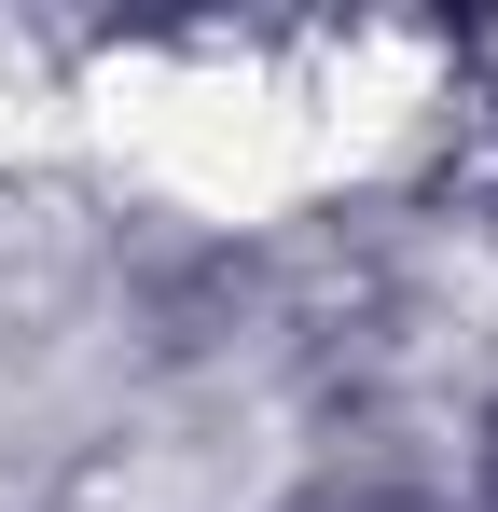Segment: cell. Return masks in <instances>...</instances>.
<instances>
[{"label": "cell", "mask_w": 498, "mask_h": 512, "mask_svg": "<svg viewBox=\"0 0 498 512\" xmlns=\"http://www.w3.org/2000/svg\"><path fill=\"white\" fill-rule=\"evenodd\" d=\"M485 499H498V402H485Z\"/></svg>", "instance_id": "6da1fadb"}]
</instances>
